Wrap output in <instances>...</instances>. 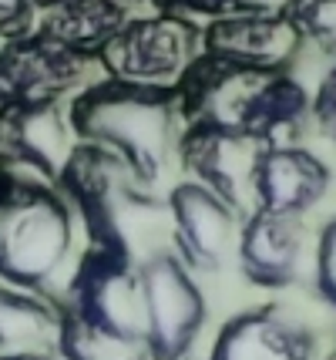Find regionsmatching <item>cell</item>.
Returning <instances> with one entry per match:
<instances>
[{
    "label": "cell",
    "instance_id": "6da1fadb",
    "mask_svg": "<svg viewBox=\"0 0 336 360\" xmlns=\"http://www.w3.org/2000/svg\"><path fill=\"white\" fill-rule=\"evenodd\" d=\"M185 125H212L239 131L262 145L296 141L309 118V98L289 71H256L215 58H195L178 81Z\"/></svg>",
    "mask_w": 336,
    "mask_h": 360
},
{
    "label": "cell",
    "instance_id": "7a4b0ae2",
    "mask_svg": "<svg viewBox=\"0 0 336 360\" xmlns=\"http://www.w3.org/2000/svg\"><path fill=\"white\" fill-rule=\"evenodd\" d=\"M78 141L114 155L138 182L155 186L182 141L185 118L175 88H145L128 81H101L71 105Z\"/></svg>",
    "mask_w": 336,
    "mask_h": 360
},
{
    "label": "cell",
    "instance_id": "3957f363",
    "mask_svg": "<svg viewBox=\"0 0 336 360\" xmlns=\"http://www.w3.org/2000/svg\"><path fill=\"white\" fill-rule=\"evenodd\" d=\"M78 212L61 186L0 169V283L48 293L58 280L65 290L81 256Z\"/></svg>",
    "mask_w": 336,
    "mask_h": 360
},
{
    "label": "cell",
    "instance_id": "277c9868",
    "mask_svg": "<svg viewBox=\"0 0 336 360\" xmlns=\"http://www.w3.org/2000/svg\"><path fill=\"white\" fill-rule=\"evenodd\" d=\"M61 314L81 327L121 340H148L142 273L135 263L88 250L65 290Z\"/></svg>",
    "mask_w": 336,
    "mask_h": 360
},
{
    "label": "cell",
    "instance_id": "5b68a950",
    "mask_svg": "<svg viewBox=\"0 0 336 360\" xmlns=\"http://www.w3.org/2000/svg\"><path fill=\"white\" fill-rule=\"evenodd\" d=\"M138 273L148 310V347L155 360H189L208 314L195 269L168 246L148 256Z\"/></svg>",
    "mask_w": 336,
    "mask_h": 360
},
{
    "label": "cell",
    "instance_id": "8992f818",
    "mask_svg": "<svg viewBox=\"0 0 336 360\" xmlns=\"http://www.w3.org/2000/svg\"><path fill=\"white\" fill-rule=\"evenodd\" d=\"M108 78L145 84V88H178L195 64V27L185 17L161 14L128 20L112 44L101 51Z\"/></svg>",
    "mask_w": 336,
    "mask_h": 360
},
{
    "label": "cell",
    "instance_id": "52a82bcc",
    "mask_svg": "<svg viewBox=\"0 0 336 360\" xmlns=\"http://www.w3.org/2000/svg\"><path fill=\"white\" fill-rule=\"evenodd\" d=\"M172 216V250L195 269L215 273L236 256L242 212L202 182H182L168 195Z\"/></svg>",
    "mask_w": 336,
    "mask_h": 360
},
{
    "label": "cell",
    "instance_id": "ba28073f",
    "mask_svg": "<svg viewBox=\"0 0 336 360\" xmlns=\"http://www.w3.org/2000/svg\"><path fill=\"white\" fill-rule=\"evenodd\" d=\"M78 135L58 105L0 108V169L34 175L41 182L61 186L71 158L78 152Z\"/></svg>",
    "mask_w": 336,
    "mask_h": 360
},
{
    "label": "cell",
    "instance_id": "9c48e42d",
    "mask_svg": "<svg viewBox=\"0 0 336 360\" xmlns=\"http://www.w3.org/2000/svg\"><path fill=\"white\" fill-rule=\"evenodd\" d=\"M84 58L51 41L48 34H24L0 47V108L54 105L81 81Z\"/></svg>",
    "mask_w": 336,
    "mask_h": 360
},
{
    "label": "cell",
    "instance_id": "30bf717a",
    "mask_svg": "<svg viewBox=\"0 0 336 360\" xmlns=\"http://www.w3.org/2000/svg\"><path fill=\"white\" fill-rule=\"evenodd\" d=\"M303 34L289 14L262 11V14L219 17L208 24L202 37V54L239 68L256 71H289L296 54L303 51Z\"/></svg>",
    "mask_w": 336,
    "mask_h": 360
},
{
    "label": "cell",
    "instance_id": "8fae6325",
    "mask_svg": "<svg viewBox=\"0 0 336 360\" xmlns=\"http://www.w3.org/2000/svg\"><path fill=\"white\" fill-rule=\"evenodd\" d=\"M266 145L239 131H225L212 125H185L178 155L185 169L195 172V182L222 195L236 209L253 205V172H256L259 152Z\"/></svg>",
    "mask_w": 336,
    "mask_h": 360
},
{
    "label": "cell",
    "instance_id": "7c38bea8",
    "mask_svg": "<svg viewBox=\"0 0 336 360\" xmlns=\"http://www.w3.org/2000/svg\"><path fill=\"white\" fill-rule=\"evenodd\" d=\"M306 259H313V250H309V236L300 216L253 209L242 219L236 263L249 283L283 290L303 276Z\"/></svg>",
    "mask_w": 336,
    "mask_h": 360
},
{
    "label": "cell",
    "instance_id": "4fadbf2b",
    "mask_svg": "<svg viewBox=\"0 0 336 360\" xmlns=\"http://www.w3.org/2000/svg\"><path fill=\"white\" fill-rule=\"evenodd\" d=\"M330 192V165L300 141L266 145L253 172V209L300 216L316 209Z\"/></svg>",
    "mask_w": 336,
    "mask_h": 360
},
{
    "label": "cell",
    "instance_id": "5bb4252c",
    "mask_svg": "<svg viewBox=\"0 0 336 360\" xmlns=\"http://www.w3.org/2000/svg\"><path fill=\"white\" fill-rule=\"evenodd\" d=\"M208 360H316V337L283 307H253L232 316Z\"/></svg>",
    "mask_w": 336,
    "mask_h": 360
},
{
    "label": "cell",
    "instance_id": "9a60e30c",
    "mask_svg": "<svg viewBox=\"0 0 336 360\" xmlns=\"http://www.w3.org/2000/svg\"><path fill=\"white\" fill-rule=\"evenodd\" d=\"M125 24L128 17L118 0H58L51 4L41 34L88 61L112 44Z\"/></svg>",
    "mask_w": 336,
    "mask_h": 360
},
{
    "label": "cell",
    "instance_id": "2e32d148",
    "mask_svg": "<svg viewBox=\"0 0 336 360\" xmlns=\"http://www.w3.org/2000/svg\"><path fill=\"white\" fill-rule=\"evenodd\" d=\"M61 307L54 300L0 283V350H58Z\"/></svg>",
    "mask_w": 336,
    "mask_h": 360
},
{
    "label": "cell",
    "instance_id": "e0dca14e",
    "mask_svg": "<svg viewBox=\"0 0 336 360\" xmlns=\"http://www.w3.org/2000/svg\"><path fill=\"white\" fill-rule=\"evenodd\" d=\"M58 354L65 360H155L148 340H121V337H105L98 330H88L67 320L61 314V337H58Z\"/></svg>",
    "mask_w": 336,
    "mask_h": 360
},
{
    "label": "cell",
    "instance_id": "ac0fdd59",
    "mask_svg": "<svg viewBox=\"0 0 336 360\" xmlns=\"http://www.w3.org/2000/svg\"><path fill=\"white\" fill-rule=\"evenodd\" d=\"M289 17L306 44H316L336 58V0H296Z\"/></svg>",
    "mask_w": 336,
    "mask_h": 360
},
{
    "label": "cell",
    "instance_id": "d6986e66",
    "mask_svg": "<svg viewBox=\"0 0 336 360\" xmlns=\"http://www.w3.org/2000/svg\"><path fill=\"white\" fill-rule=\"evenodd\" d=\"M309 273H313V286H316L320 300H326L336 310V216L323 226L313 243Z\"/></svg>",
    "mask_w": 336,
    "mask_h": 360
},
{
    "label": "cell",
    "instance_id": "ffe728a7",
    "mask_svg": "<svg viewBox=\"0 0 336 360\" xmlns=\"http://www.w3.org/2000/svg\"><path fill=\"white\" fill-rule=\"evenodd\" d=\"M309 118L316 122L323 139L336 148V64L320 78V88L309 98Z\"/></svg>",
    "mask_w": 336,
    "mask_h": 360
},
{
    "label": "cell",
    "instance_id": "44dd1931",
    "mask_svg": "<svg viewBox=\"0 0 336 360\" xmlns=\"http://www.w3.org/2000/svg\"><path fill=\"white\" fill-rule=\"evenodd\" d=\"M168 7L178 11H199V14H215L219 17H239V14H262L272 11V0H165Z\"/></svg>",
    "mask_w": 336,
    "mask_h": 360
}]
</instances>
